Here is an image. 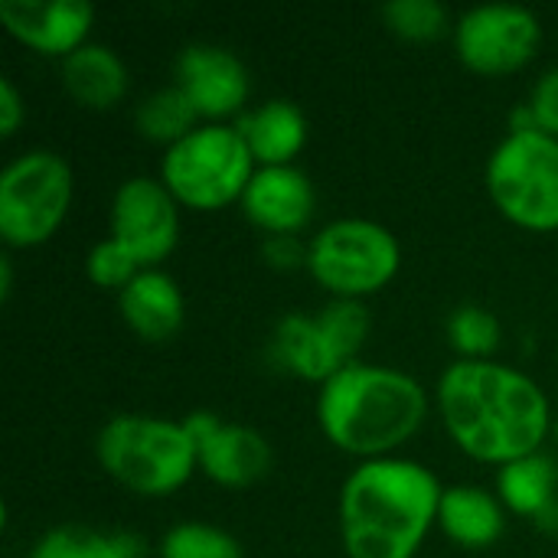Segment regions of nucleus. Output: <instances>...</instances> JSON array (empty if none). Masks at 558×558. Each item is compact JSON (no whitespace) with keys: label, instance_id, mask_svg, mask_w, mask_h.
<instances>
[{"label":"nucleus","instance_id":"1a4fd4ad","mask_svg":"<svg viewBox=\"0 0 558 558\" xmlns=\"http://www.w3.org/2000/svg\"><path fill=\"white\" fill-rule=\"evenodd\" d=\"M369 337V311L363 301H330L317 314L294 311L275 324L271 356L298 379L324 386L343 366L360 360Z\"/></svg>","mask_w":558,"mask_h":558},{"label":"nucleus","instance_id":"aec40b11","mask_svg":"<svg viewBox=\"0 0 558 558\" xmlns=\"http://www.w3.org/2000/svg\"><path fill=\"white\" fill-rule=\"evenodd\" d=\"M497 497L510 513L539 520L558 504V464L539 451L497 468Z\"/></svg>","mask_w":558,"mask_h":558},{"label":"nucleus","instance_id":"dca6fc26","mask_svg":"<svg viewBox=\"0 0 558 558\" xmlns=\"http://www.w3.org/2000/svg\"><path fill=\"white\" fill-rule=\"evenodd\" d=\"M121 320L147 343H167L186 320V298L173 275L163 268H144L128 288L118 291Z\"/></svg>","mask_w":558,"mask_h":558},{"label":"nucleus","instance_id":"f03ea898","mask_svg":"<svg viewBox=\"0 0 558 558\" xmlns=\"http://www.w3.org/2000/svg\"><path fill=\"white\" fill-rule=\"evenodd\" d=\"M441 481L412 458L360 461L337 500L347 558H415L438 526Z\"/></svg>","mask_w":558,"mask_h":558},{"label":"nucleus","instance_id":"5701e85b","mask_svg":"<svg viewBox=\"0 0 558 558\" xmlns=\"http://www.w3.org/2000/svg\"><path fill=\"white\" fill-rule=\"evenodd\" d=\"M448 343L454 347L458 360H494L504 327L494 311L481 304H461L448 317Z\"/></svg>","mask_w":558,"mask_h":558},{"label":"nucleus","instance_id":"423d86ee","mask_svg":"<svg viewBox=\"0 0 558 558\" xmlns=\"http://www.w3.org/2000/svg\"><path fill=\"white\" fill-rule=\"evenodd\" d=\"M402 268V245L376 219L343 216L307 242V271L333 301H366L389 288Z\"/></svg>","mask_w":558,"mask_h":558},{"label":"nucleus","instance_id":"4be33fe9","mask_svg":"<svg viewBox=\"0 0 558 558\" xmlns=\"http://www.w3.org/2000/svg\"><path fill=\"white\" fill-rule=\"evenodd\" d=\"M199 124H203V118L196 114L193 101L177 85H167V88L144 95L134 108V128L150 144L170 147Z\"/></svg>","mask_w":558,"mask_h":558},{"label":"nucleus","instance_id":"a211bd4d","mask_svg":"<svg viewBox=\"0 0 558 558\" xmlns=\"http://www.w3.org/2000/svg\"><path fill=\"white\" fill-rule=\"evenodd\" d=\"M258 167H288L307 144V118L288 98H268L235 118Z\"/></svg>","mask_w":558,"mask_h":558},{"label":"nucleus","instance_id":"393cba45","mask_svg":"<svg viewBox=\"0 0 558 558\" xmlns=\"http://www.w3.org/2000/svg\"><path fill=\"white\" fill-rule=\"evenodd\" d=\"M448 7L441 0H389L383 7V23L412 43L438 39L448 29Z\"/></svg>","mask_w":558,"mask_h":558},{"label":"nucleus","instance_id":"a878e982","mask_svg":"<svg viewBox=\"0 0 558 558\" xmlns=\"http://www.w3.org/2000/svg\"><path fill=\"white\" fill-rule=\"evenodd\" d=\"M144 268L137 265V258L121 245L114 242L111 235L95 242L85 255V275L95 288H108V291H121L128 288Z\"/></svg>","mask_w":558,"mask_h":558},{"label":"nucleus","instance_id":"39448f33","mask_svg":"<svg viewBox=\"0 0 558 558\" xmlns=\"http://www.w3.org/2000/svg\"><path fill=\"white\" fill-rule=\"evenodd\" d=\"M258 163L229 121H203L177 144L163 147L160 180L183 209L219 213L242 203Z\"/></svg>","mask_w":558,"mask_h":558},{"label":"nucleus","instance_id":"ddd939ff","mask_svg":"<svg viewBox=\"0 0 558 558\" xmlns=\"http://www.w3.org/2000/svg\"><path fill=\"white\" fill-rule=\"evenodd\" d=\"M183 422L196 441L199 474H206L213 484L242 490L268 477L275 454L262 432L239 422H222L213 412H193Z\"/></svg>","mask_w":558,"mask_h":558},{"label":"nucleus","instance_id":"f3484780","mask_svg":"<svg viewBox=\"0 0 558 558\" xmlns=\"http://www.w3.org/2000/svg\"><path fill=\"white\" fill-rule=\"evenodd\" d=\"M62 88L88 111H111L131 88V72L121 52L105 43H85L62 59Z\"/></svg>","mask_w":558,"mask_h":558},{"label":"nucleus","instance_id":"412c9836","mask_svg":"<svg viewBox=\"0 0 558 558\" xmlns=\"http://www.w3.org/2000/svg\"><path fill=\"white\" fill-rule=\"evenodd\" d=\"M26 558H144V543L134 533L62 523L43 533Z\"/></svg>","mask_w":558,"mask_h":558},{"label":"nucleus","instance_id":"f257e3e1","mask_svg":"<svg viewBox=\"0 0 558 558\" xmlns=\"http://www.w3.org/2000/svg\"><path fill=\"white\" fill-rule=\"evenodd\" d=\"M435 405L451 441L468 458L494 468L539 454L556 425L543 386L497 360H454L445 366Z\"/></svg>","mask_w":558,"mask_h":558},{"label":"nucleus","instance_id":"6e6552de","mask_svg":"<svg viewBox=\"0 0 558 558\" xmlns=\"http://www.w3.org/2000/svg\"><path fill=\"white\" fill-rule=\"evenodd\" d=\"M75 196L72 163L33 147L0 170V239L7 248H36L49 242L69 216Z\"/></svg>","mask_w":558,"mask_h":558},{"label":"nucleus","instance_id":"c756f323","mask_svg":"<svg viewBox=\"0 0 558 558\" xmlns=\"http://www.w3.org/2000/svg\"><path fill=\"white\" fill-rule=\"evenodd\" d=\"M13 294V258L0 255V301H10Z\"/></svg>","mask_w":558,"mask_h":558},{"label":"nucleus","instance_id":"c85d7f7f","mask_svg":"<svg viewBox=\"0 0 558 558\" xmlns=\"http://www.w3.org/2000/svg\"><path fill=\"white\" fill-rule=\"evenodd\" d=\"M26 121V101L16 88V82L10 75L0 78V134L13 137Z\"/></svg>","mask_w":558,"mask_h":558},{"label":"nucleus","instance_id":"7ed1b4c3","mask_svg":"<svg viewBox=\"0 0 558 558\" xmlns=\"http://www.w3.org/2000/svg\"><path fill=\"white\" fill-rule=\"evenodd\" d=\"M314 412L337 451L376 461L396 458L425 428L432 396L405 369L356 360L320 386Z\"/></svg>","mask_w":558,"mask_h":558},{"label":"nucleus","instance_id":"9b49d317","mask_svg":"<svg viewBox=\"0 0 558 558\" xmlns=\"http://www.w3.org/2000/svg\"><path fill=\"white\" fill-rule=\"evenodd\" d=\"M108 226L141 268H160L180 242V203L160 177H128L111 196Z\"/></svg>","mask_w":558,"mask_h":558},{"label":"nucleus","instance_id":"cd10ccee","mask_svg":"<svg viewBox=\"0 0 558 558\" xmlns=\"http://www.w3.org/2000/svg\"><path fill=\"white\" fill-rule=\"evenodd\" d=\"M262 258L275 271L307 268V242H301V235H268L262 239Z\"/></svg>","mask_w":558,"mask_h":558},{"label":"nucleus","instance_id":"0eeeda50","mask_svg":"<svg viewBox=\"0 0 558 558\" xmlns=\"http://www.w3.org/2000/svg\"><path fill=\"white\" fill-rule=\"evenodd\" d=\"M484 186L494 206L520 229H558V137L543 131H507L490 150Z\"/></svg>","mask_w":558,"mask_h":558},{"label":"nucleus","instance_id":"6ab92c4d","mask_svg":"<svg viewBox=\"0 0 558 558\" xmlns=\"http://www.w3.org/2000/svg\"><path fill=\"white\" fill-rule=\"evenodd\" d=\"M438 526L461 549H487L507 530V507L500 504L497 490L477 484H454L441 494Z\"/></svg>","mask_w":558,"mask_h":558},{"label":"nucleus","instance_id":"f8f14e48","mask_svg":"<svg viewBox=\"0 0 558 558\" xmlns=\"http://www.w3.org/2000/svg\"><path fill=\"white\" fill-rule=\"evenodd\" d=\"M173 85L193 101L203 121L242 118L248 108V69L219 43H190L173 59Z\"/></svg>","mask_w":558,"mask_h":558},{"label":"nucleus","instance_id":"bb28decb","mask_svg":"<svg viewBox=\"0 0 558 558\" xmlns=\"http://www.w3.org/2000/svg\"><path fill=\"white\" fill-rule=\"evenodd\" d=\"M526 105L533 111L536 131L558 137V65L536 78L533 95L526 98Z\"/></svg>","mask_w":558,"mask_h":558},{"label":"nucleus","instance_id":"b1692460","mask_svg":"<svg viewBox=\"0 0 558 558\" xmlns=\"http://www.w3.org/2000/svg\"><path fill=\"white\" fill-rule=\"evenodd\" d=\"M157 553L160 558H245L232 533L203 520H183L170 526Z\"/></svg>","mask_w":558,"mask_h":558},{"label":"nucleus","instance_id":"2eb2a0df","mask_svg":"<svg viewBox=\"0 0 558 558\" xmlns=\"http://www.w3.org/2000/svg\"><path fill=\"white\" fill-rule=\"evenodd\" d=\"M245 219L268 235H298L311 226L317 213V190L311 177L288 163V167H258L242 193Z\"/></svg>","mask_w":558,"mask_h":558},{"label":"nucleus","instance_id":"7c9ffc66","mask_svg":"<svg viewBox=\"0 0 558 558\" xmlns=\"http://www.w3.org/2000/svg\"><path fill=\"white\" fill-rule=\"evenodd\" d=\"M553 438L558 441V418H556V425H553Z\"/></svg>","mask_w":558,"mask_h":558},{"label":"nucleus","instance_id":"4468645a","mask_svg":"<svg viewBox=\"0 0 558 558\" xmlns=\"http://www.w3.org/2000/svg\"><path fill=\"white\" fill-rule=\"evenodd\" d=\"M0 23L20 46L65 59L88 43L95 7L88 0H0Z\"/></svg>","mask_w":558,"mask_h":558},{"label":"nucleus","instance_id":"9d476101","mask_svg":"<svg viewBox=\"0 0 558 558\" xmlns=\"http://www.w3.org/2000/svg\"><path fill=\"white\" fill-rule=\"evenodd\" d=\"M543 20L520 3H477L454 23V52L477 75H513L536 59Z\"/></svg>","mask_w":558,"mask_h":558},{"label":"nucleus","instance_id":"20e7f679","mask_svg":"<svg viewBox=\"0 0 558 558\" xmlns=\"http://www.w3.org/2000/svg\"><path fill=\"white\" fill-rule=\"evenodd\" d=\"M95 458L114 484L137 497H170L199 471L186 422L144 412L108 418L95 438Z\"/></svg>","mask_w":558,"mask_h":558}]
</instances>
